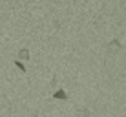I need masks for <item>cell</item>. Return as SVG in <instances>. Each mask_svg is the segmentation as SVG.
Returning <instances> with one entry per match:
<instances>
[{
  "label": "cell",
  "mask_w": 126,
  "mask_h": 117,
  "mask_svg": "<svg viewBox=\"0 0 126 117\" xmlns=\"http://www.w3.org/2000/svg\"><path fill=\"white\" fill-rule=\"evenodd\" d=\"M55 99H60V101H68V93L64 92V90H57V92L53 93Z\"/></svg>",
  "instance_id": "6da1fadb"
},
{
  "label": "cell",
  "mask_w": 126,
  "mask_h": 117,
  "mask_svg": "<svg viewBox=\"0 0 126 117\" xmlns=\"http://www.w3.org/2000/svg\"><path fill=\"white\" fill-rule=\"evenodd\" d=\"M18 59H22V60H28V59H29V50L22 48V50L18 51Z\"/></svg>",
  "instance_id": "7a4b0ae2"
},
{
  "label": "cell",
  "mask_w": 126,
  "mask_h": 117,
  "mask_svg": "<svg viewBox=\"0 0 126 117\" xmlns=\"http://www.w3.org/2000/svg\"><path fill=\"white\" fill-rule=\"evenodd\" d=\"M15 66H16V68H18V70H20V71H24V73H26V66H24V64H22V62H20V60H15Z\"/></svg>",
  "instance_id": "3957f363"
},
{
  "label": "cell",
  "mask_w": 126,
  "mask_h": 117,
  "mask_svg": "<svg viewBox=\"0 0 126 117\" xmlns=\"http://www.w3.org/2000/svg\"><path fill=\"white\" fill-rule=\"evenodd\" d=\"M82 117H90V110H84V112H82Z\"/></svg>",
  "instance_id": "277c9868"
}]
</instances>
